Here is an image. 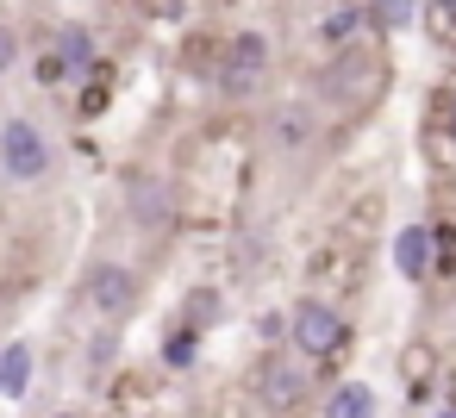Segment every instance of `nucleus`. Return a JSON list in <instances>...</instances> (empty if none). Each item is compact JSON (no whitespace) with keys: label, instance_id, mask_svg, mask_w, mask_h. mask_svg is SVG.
I'll use <instances>...</instances> for the list:
<instances>
[{"label":"nucleus","instance_id":"423d86ee","mask_svg":"<svg viewBox=\"0 0 456 418\" xmlns=\"http://www.w3.org/2000/svg\"><path fill=\"white\" fill-rule=\"evenodd\" d=\"M387 256H394V275L406 287L431 281V269H437V225H400L394 244H387Z\"/></svg>","mask_w":456,"mask_h":418},{"label":"nucleus","instance_id":"412c9836","mask_svg":"<svg viewBox=\"0 0 456 418\" xmlns=\"http://www.w3.org/2000/svg\"><path fill=\"white\" fill-rule=\"evenodd\" d=\"M113 350H119V337H113V325H107V331L88 343V368H94V374H101V368H113Z\"/></svg>","mask_w":456,"mask_h":418},{"label":"nucleus","instance_id":"393cba45","mask_svg":"<svg viewBox=\"0 0 456 418\" xmlns=\"http://www.w3.org/2000/svg\"><path fill=\"white\" fill-rule=\"evenodd\" d=\"M431 418H456V406H437V412H431Z\"/></svg>","mask_w":456,"mask_h":418},{"label":"nucleus","instance_id":"1a4fd4ad","mask_svg":"<svg viewBox=\"0 0 456 418\" xmlns=\"http://www.w3.org/2000/svg\"><path fill=\"white\" fill-rule=\"evenodd\" d=\"M32 374H38V350L26 337H7L0 343V399H26Z\"/></svg>","mask_w":456,"mask_h":418},{"label":"nucleus","instance_id":"a211bd4d","mask_svg":"<svg viewBox=\"0 0 456 418\" xmlns=\"http://www.w3.org/2000/svg\"><path fill=\"white\" fill-rule=\"evenodd\" d=\"M362 26H369V7H338V13L325 20V38H331V44H350Z\"/></svg>","mask_w":456,"mask_h":418},{"label":"nucleus","instance_id":"b1692460","mask_svg":"<svg viewBox=\"0 0 456 418\" xmlns=\"http://www.w3.org/2000/svg\"><path fill=\"white\" fill-rule=\"evenodd\" d=\"M188 418H225V412H219V406H194Z\"/></svg>","mask_w":456,"mask_h":418},{"label":"nucleus","instance_id":"a878e982","mask_svg":"<svg viewBox=\"0 0 456 418\" xmlns=\"http://www.w3.org/2000/svg\"><path fill=\"white\" fill-rule=\"evenodd\" d=\"M51 418H76V412H51Z\"/></svg>","mask_w":456,"mask_h":418},{"label":"nucleus","instance_id":"f03ea898","mask_svg":"<svg viewBox=\"0 0 456 418\" xmlns=\"http://www.w3.org/2000/svg\"><path fill=\"white\" fill-rule=\"evenodd\" d=\"M51 163H57V150H51L45 125H32L26 113H7V119H0V175H7V181L32 188V181L51 175Z\"/></svg>","mask_w":456,"mask_h":418},{"label":"nucleus","instance_id":"7ed1b4c3","mask_svg":"<svg viewBox=\"0 0 456 418\" xmlns=\"http://www.w3.org/2000/svg\"><path fill=\"white\" fill-rule=\"evenodd\" d=\"M256 399L275 412V418H300V406L313 399V362H294V350H269L250 374Z\"/></svg>","mask_w":456,"mask_h":418},{"label":"nucleus","instance_id":"9b49d317","mask_svg":"<svg viewBox=\"0 0 456 418\" xmlns=\"http://www.w3.org/2000/svg\"><path fill=\"white\" fill-rule=\"evenodd\" d=\"M325 418H381V393L369 381H338L325 393Z\"/></svg>","mask_w":456,"mask_h":418},{"label":"nucleus","instance_id":"0eeeda50","mask_svg":"<svg viewBox=\"0 0 456 418\" xmlns=\"http://www.w3.org/2000/svg\"><path fill=\"white\" fill-rule=\"evenodd\" d=\"M126 213H132V225H169V213H175V194H169V181L163 175H126Z\"/></svg>","mask_w":456,"mask_h":418},{"label":"nucleus","instance_id":"6ab92c4d","mask_svg":"<svg viewBox=\"0 0 456 418\" xmlns=\"http://www.w3.org/2000/svg\"><path fill=\"white\" fill-rule=\"evenodd\" d=\"M375 225H381V194H362V200L350 206L344 231H350V237H375Z\"/></svg>","mask_w":456,"mask_h":418},{"label":"nucleus","instance_id":"f257e3e1","mask_svg":"<svg viewBox=\"0 0 456 418\" xmlns=\"http://www.w3.org/2000/svg\"><path fill=\"white\" fill-rule=\"evenodd\" d=\"M288 350H294L300 362H331V356H344V350H350V312H344L338 300H319V293L294 300V306H288Z\"/></svg>","mask_w":456,"mask_h":418},{"label":"nucleus","instance_id":"f8f14e48","mask_svg":"<svg viewBox=\"0 0 456 418\" xmlns=\"http://www.w3.org/2000/svg\"><path fill=\"white\" fill-rule=\"evenodd\" d=\"M107 393H113V406H119V412H132V418H144L138 406H144V399L157 393V368H144V362H126V368H119V381H113Z\"/></svg>","mask_w":456,"mask_h":418},{"label":"nucleus","instance_id":"aec40b11","mask_svg":"<svg viewBox=\"0 0 456 418\" xmlns=\"http://www.w3.org/2000/svg\"><path fill=\"white\" fill-rule=\"evenodd\" d=\"M20 63H26V44H20V32L7 20H0V76H13Z\"/></svg>","mask_w":456,"mask_h":418},{"label":"nucleus","instance_id":"2eb2a0df","mask_svg":"<svg viewBox=\"0 0 456 418\" xmlns=\"http://www.w3.org/2000/svg\"><path fill=\"white\" fill-rule=\"evenodd\" d=\"M313 132H319L313 107H281V113H275V138H281V144H313Z\"/></svg>","mask_w":456,"mask_h":418},{"label":"nucleus","instance_id":"6e6552de","mask_svg":"<svg viewBox=\"0 0 456 418\" xmlns=\"http://www.w3.org/2000/svg\"><path fill=\"white\" fill-rule=\"evenodd\" d=\"M394 368H400V381H406V393H412V399H431V387H437V374H444V362H437V343H431V337H406Z\"/></svg>","mask_w":456,"mask_h":418},{"label":"nucleus","instance_id":"f3484780","mask_svg":"<svg viewBox=\"0 0 456 418\" xmlns=\"http://www.w3.org/2000/svg\"><path fill=\"white\" fill-rule=\"evenodd\" d=\"M26 63H32V82H38V88H63V82H69V69H63L57 44H38V51H32Z\"/></svg>","mask_w":456,"mask_h":418},{"label":"nucleus","instance_id":"5701e85b","mask_svg":"<svg viewBox=\"0 0 456 418\" xmlns=\"http://www.w3.org/2000/svg\"><path fill=\"white\" fill-rule=\"evenodd\" d=\"M437 113H444V132H450V144H456V88L437 100Z\"/></svg>","mask_w":456,"mask_h":418},{"label":"nucleus","instance_id":"39448f33","mask_svg":"<svg viewBox=\"0 0 456 418\" xmlns=\"http://www.w3.org/2000/svg\"><path fill=\"white\" fill-rule=\"evenodd\" d=\"M82 293H88L94 318L119 325V318H126V312L138 306V275H132L126 262H94V269L82 275Z\"/></svg>","mask_w":456,"mask_h":418},{"label":"nucleus","instance_id":"ddd939ff","mask_svg":"<svg viewBox=\"0 0 456 418\" xmlns=\"http://www.w3.org/2000/svg\"><path fill=\"white\" fill-rule=\"evenodd\" d=\"M419 13H425V0H369V26H375V32H387V38L412 32V26H419Z\"/></svg>","mask_w":456,"mask_h":418},{"label":"nucleus","instance_id":"4468645a","mask_svg":"<svg viewBox=\"0 0 456 418\" xmlns=\"http://www.w3.org/2000/svg\"><path fill=\"white\" fill-rule=\"evenodd\" d=\"M219 306H225V300H219V287H188V300H182V325L207 337V331L219 325Z\"/></svg>","mask_w":456,"mask_h":418},{"label":"nucleus","instance_id":"9d476101","mask_svg":"<svg viewBox=\"0 0 456 418\" xmlns=\"http://www.w3.org/2000/svg\"><path fill=\"white\" fill-rule=\"evenodd\" d=\"M51 44H57V57H63V69H69V82H88L94 76V32L88 26H57L51 32Z\"/></svg>","mask_w":456,"mask_h":418},{"label":"nucleus","instance_id":"dca6fc26","mask_svg":"<svg viewBox=\"0 0 456 418\" xmlns=\"http://www.w3.org/2000/svg\"><path fill=\"white\" fill-rule=\"evenodd\" d=\"M194 356H200V331L175 325V331L163 337V368H194Z\"/></svg>","mask_w":456,"mask_h":418},{"label":"nucleus","instance_id":"bb28decb","mask_svg":"<svg viewBox=\"0 0 456 418\" xmlns=\"http://www.w3.org/2000/svg\"><path fill=\"white\" fill-rule=\"evenodd\" d=\"M144 418H151V412H144Z\"/></svg>","mask_w":456,"mask_h":418},{"label":"nucleus","instance_id":"20e7f679","mask_svg":"<svg viewBox=\"0 0 456 418\" xmlns=\"http://www.w3.org/2000/svg\"><path fill=\"white\" fill-rule=\"evenodd\" d=\"M263 76H269V38L263 32H238L225 44V57H219V94L225 100H250L263 88Z\"/></svg>","mask_w":456,"mask_h":418},{"label":"nucleus","instance_id":"4be33fe9","mask_svg":"<svg viewBox=\"0 0 456 418\" xmlns=\"http://www.w3.org/2000/svg\"><path fill=\"white\" fill-rule=\"evenodd\" d=\"M101 107H107V88H88V94H82V107H76V113H82V119H101Z\"/></svg>","mask_w":456,"mask_h":418}]
</instances>
